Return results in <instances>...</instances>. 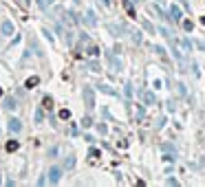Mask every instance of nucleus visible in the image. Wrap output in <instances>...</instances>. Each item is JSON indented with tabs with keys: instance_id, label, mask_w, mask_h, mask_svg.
Returning a JSON list of instances; mask_svg holds the SVG:
<instances>
[{
	"instance_id": "f257e3e1",
	"label": "nucleus",
	"mask_w": 205,
	"mask_h": 187,
	"mask_svg": "<svg viewBox=\"0 0 205 187\" xmlns=\"http://www.w3.org/2000/svg\"><path fill=\"white\" fill-rule=\"evenodd\" d=\"M60 176H62V170H60V167H55V165H53V167L49 170V183H53V185H55V183H60Z\"/></svg>"
},
{
	"instance_id": "f03ea898",
	"label": "nucleus",
	"mask_w": 205,
	"mask_h": 187,
	"mask_svg": "<svg viewBox=\"0 0 205 187\" xmlns=\"http://www.w3.org/2000/svg\"><path fill=\"white\" fill-rule=\"evenodd\" d=\"M84 101H86V108L95 106V97H93V90L91 88H84Z\"/></svg>"
},
{
	"instance_id": "7ed1b4c3",
	"label": "nucleus",
	"mask_w": 205,
	"mask_h": 187,
	"mask_svg": "<svg viewBox=\"0 0 205 187\" xmlns=\"http://www.w3.org/2000/svg\"><path fill=\"white\" fill-rule=\"evenodd\" d=\"M0 31H2V35H11V33H13V24H11L9 20H5L2 27H0Z\"/></svg>"
},
{
	"instance_id": "20e7f679",
	"label": "nucleus",
	"mask_w": 205,
	"mask_h": 187,
	"mask_svg": "<svg viewBox=\"0 0 205 187\" xmlns=\"http://www.w3.org/2000/svg\"><path fill=\"white\" fill-rule=\"evenodd\" d=\"M9 130H11V132H20V130H22L20 119H9Z\"/></svg>"
},
{
	"instance_id": "39448f33",
	"label": "nucleus",
	"mask_w": 205,
	"mask_h": 187,
	"mask_svg": "<svg viewBox=\"0 0 205 187\" xmlns=\"http://www.w3.org/2000/svg\"><path fill=\"white\" fill-rule=\"evenodd\" d=\"M170 13H172V20H181V9H179V5H170Z\"/></svg>"
},
{
	"instance_id": "423d86ee",
	"label": "nucleus",
	"mask_w": 205,
	"mask_h": 187,
	"mask_svg": "<svg viewBox=\"0 0 205 187\" xmlns=\"http://www.w3.org/2000/svg\"><path fill=\"white\" fill-rule=\"evenodd\" d=\"M123 9L128 11V16H130V18H137V13H135V7L130 5V0H123Z\"/></svg>"
},
{
	"instance_id": "0eeeda50",
	"label": "nucleus",
	"mask_w": 205,
	"mask_h": 187,
	"mask_svg": "<svg viewBox=\"0 0 205 187\" xmlns=\"http://www.w3.org/2000/svg\"><path fill=\"white\" fill-rule=\"evenodd\" d=\"M108 62H110V66L115 68V71H117V73L121 71V62H119V60H117L115 55H108Z\"/></svg>"
},
{
	"instance_id": "6e6552de",
	"label": "nucleus",
	"mask_w": 205,
	"mask_h": 187,
	"mask_svg": "<svg viewBox=\"0 0 205 187\" xmlns=\"http://www.w3.org/2000/svg\"><path fill=\"white\" fill-rule=\"evenodd\" d=\"M84 22H86V24H91V27H95V24H97L95 13H93V11H86V18H84Z\"/></svg>"
},
{
	"instance_id": "1a4fd4ad",
	"label": "nucleus",
	"mask_w": 205,
	"mask_h": 187,
	"mask_svg": "<svg viewBox=\"0 0 205 187\" xmlns=\"http://www.w3.org/2000/svg\"><path fill=\"white\" fill-rule=\"evenodd\" d=\"M141 97H143L146 104H155V95H152L150 90H143V92H141Z\"/></svg>"
},
{
	"instance_id": "9d476101",
	"label": "nucleus",
	"mask_w": 205,
	"mask_h": 187,
	"mask_svg": "<svg viewBox=\"0 0 205 187\" xmlns=\"http://www.w3.org/2000/svg\"><path fill=\"white\" fill-rule=\"evenodd\" d=\"M5 108H7V110H16V108H18L16 99H13V97H7V99H5Z\"/></svg>"
},
{
	"instance_id": "9b49d317",
	"label": "nucleus",
	"mask_w": 205,
	"mask_h": 187,
	"mask_svg": "<svg viewBox=\"0 0 205 187\" xmlns=\"http://www.w3.org/2000/svg\"><path fill=\"white\" fill-rule=\"evenodd\" d=\"M18 148H20V141H7V145H5L7 152H16Z\"/></svg>"
},
{
	"instance_id": "f8f14e48",
	"label": "nucleus",
	"mask_w": 205,
	"mask_h": 187,
	"mask_svg": "<svg viewBox=\"0 0 205 187\" xmlns=\"http://www.w3.org/2000/svg\"><path fill=\"white\" fill-rule=\"evenodd\" d=\"M86 53H88L91 57H97V55H99V46H95V44H88V49H86Z\"/></svg>"
},
{
	"instance_id": "ddd939ff",
	"label": "nucleus",
	"mask_w": 205,
	"mask_h": 187,
	"mask_svg": "<svg viewBox=\"0 0 205 187\" xmlns=\"http://www.w3.org/2000/svg\"><path fill=\"white\" fill-rule=\"evenodd\" d=\"M38 84H40V77H35V75H33V77H29V79H27V84H24V86H27V88H35Z\"/></svg>"
},
{
	"instance_id": "4468645a",
	"label": "nucleus",
	"mask_w": 205,
	"mask_h": 187,
	"mask_svg": "<svg viewBox=\"0 0 205 187\" xmlns=\"http://www.w3.org/2000/svg\"><path fill=\"white\" fill-rule=\"evenodd\" d=\"M58 117H60V119H71V110H68V108H62V110L58 112Z\"/></svg>"
},
{
	"instance_id": "2eb2a0df",
	"label": "nucleus",
	"mask_w": 205,
	"mask_h": 187,
	"mask_svg": "<svg viewBox=\"0 0 205 187\" xmlns=\"http://www.w3.org/2000/svg\"><path fill=\"white\" fill-rule=\"evenodd\" d=\"M73 165H75V156H68V158L64 161V167H66V170H71Z\"/></svg>"
},
{
	"instance_id": "dca6fc26",
	"label": "nucleus",
	"mask_w": 205,
	"mask_h": 187,
	"mask_svg": "<svg viewBox=\"0 0 205 187\" xmlns=\"http://www.w3.org/2000/svg\"><path fill=\"white\" fill-rule=\"evenodd\" d=\"M99 90H101V92H106V95H115V90H113L110 86H99Z\"/></svg>"
},
{
	"instance_id": "f3484780",
	"label": "nucleus",
	"mask_w": 205,
	"mask_h": 187,
	"mask_svg": "<svg viewBox=\"0 0 205 187\" xmlns=\"http://www.w3.org/2000/svg\"><path fill=\"white\" fill-rule=\"evenodd\" d=\"M183 29H185V31H192V29H194V24H192L190 20H185V22H183Z\"/></svg>"
},
{
	"instance_id": "a211bd4d",
	"label": "nucleus",
	"mask_w": 205,
	"mask_h": 187,
	"mask_svg": "<svg viewBox=\"0 0 205 187\" xmlns=\"http://www.w3.org/2000/svg\"><path fill=\"white\" fill-rule=\"evenodd\" d=\"M44 108H53V99L51 97H44Z\"/></svg>"
},
{
	"instance_id": "6ab92c4d",
	"label": "nucleus",
	"mask_w": 205,
	"mask_h": 187,
	"mask_svg": "<svg viewBox=\"0 0 205 187\" xmlns=\"http://www.w3.org/2000/svg\"><path fill=\"white\" fill-rule=\"evenodd\" d=\"M42 119H44V112H42V110H38V112H35V123H40Z\"/></svg>"
},
{
	"instance_id": "aec40b11",
	"label": "nucleus",
	"mask_w": 205,
	"mask_h": 187,
	"mask_svg": "<svg viewBox=\"0 0 205 187\" xmlns=\"http://www.w3.org/2000/svg\"><path fill=\"white\" fill-rule=\"evenodd\" d=\"M82 126H84V128H91V126H93V121H91V117H84V121H82Z\"/></svg>"
},
{
	"instance_id": "412c9836",
	"label": "nucleus",
	"mask_w": 205,
	"mask_h": 187,
	"mask_svg": "<svg viewBox=\"0 0 205 187\" xmlns=\"http://www.w3.org/2000/svg\"><path fill=\"white\" fill-rule=\"evenodd\" d=\"M143 27H146V29H148L150 33H155V27H152V24H150V22H148V20H143Z\"/></svg>"
},
{
	"instance_id": "4be33fe9",
	"label": "nucleus",
	"mask_w": 205,
	"mask_h": 187,
	"mask_svg": "<svg viewBox=\"0 0 205 187\" xmlns=\"http://www.w3.org/2000/svg\"><path fill=\"white\" fill-rule=\"evenodd\" d=\"M51 2H53V0H38V5H40V7H49Z\"/></svg>"
},
{
	"instance_id": "5701e85b",
	"label": "nucleus",
	"mask_w": 205,
	"mask_h": 187,
	"mask_svg": "<svg viewBox=\"0 0 205 187\" xmlns=\"http://www.w3.org/2000/svg\"><path fill=\"white\" fill-rule=\"evenodd\" d=\"M91 71H93V73H99V64H95V62H91Z\"/></svg>"
},
{
	"instance_id": "b1692460",
	"label": "nucleus",
	"mask_w": 205,
	"mask_h": 187,
	"mask_svg": "<svg viewBox=\"0 0 205 187\" xmlns=\"http://www.w3.org/2000/svg\"><path fill=\"white\" fill-rule=\"evenodd\" d=\"M42 33H44V35H46V40H49V42H53V35H51V33H49V31H46V29H44V31H42Z\"/></svg>"
},
{
	"instance_id": "393cba45",
	"label": "nucleus",
	"mask_w": 205,
	"mask_h": 187,
	"mask_svg": "<svg viewBox=\"0 0 205 187\" xmlns=\"http://www.w3.org/2000/svg\"><path fill=\"white\" fill-rule=\"evenodd\" d=\"M91 156H93V158H97V156H99V150H95V148H93V150H91Z\"/></svg>"
},
{
	"instance_id": "a878e982",
	"label": "nucleus",
	"mask_w": 205,
	"mask_h": 187,
	"mask_svg": "<svg viewBox=\"0 0 205 187\" xmlns=\"http://www.w3.org/2000/svg\"><path fill=\"white\" fill-rule=\"evenodd\" d=\"M196 46H198L201 51H205V42H196Z\"/></svg>"
},
{
	"instance_id": "bb28decb",
	"label": "nucleus",
	"mask_w": 205,
	"mask_h": 187,
	"mask_svg": "<svg viewBox=\"0 0 205 187\" xmlns=\"http://www.w3.org/2000/svg\"><path fill=\"white\" fill-rule=\"evenodd\" d=\"M101 2H104L106 7H110V0H101Z\"/></svg>"
},
{
	"instance_id": "cd10ccee",
	"label": "nucleus",
	"mask_w": 205,
	"mask_h": 187,
	"mask_svg": "<svg viewBox=\"0 0 205 187\" xmlns=\"http://www.w3.org/2000/svg\"><path fill=\"white\" fill-rule=\"evenodd\" d=\"M201 24H203V27H205V16H203V18H201Z\"/></svg>"
},
{
	"instance_id": "c85d7f7f",
	"label": "nucleus",
	"mask_w": 205,
	"mask_h": 187,
	"mask_svg": "<svg viewBox=\"0 0 205 187\" xmlns=\"http://www.w3.org/2000/svg\"><path fill=\"white\" fill-rule=\"evenodd\" d=\"M0 97H2V88H0Z\"/></svg>"
}]
</instances>
